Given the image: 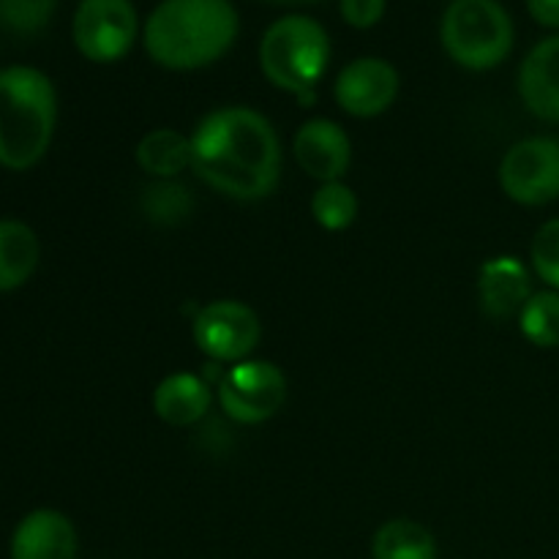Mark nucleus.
I'll use <instances>...</instances> for the list:
<instances>
[{
  "label": "nucleus",
  "instance_id": "b1692460",
  "mask_svg": "<svg viewBox=\"0 0 559 559\" xmlns=\"http://www.w3.org/2000/svg\"><path fill=\"white\" fill-rule=\"evenodd\" d=\"M388 0H342V16L355 31H369L385 16Z\"/></svg>",
  "mask_w": 559,
  "mask_h": 559
},
{
  "label": "nucleus",
  "instance_id": "1a4fd4ad",
  "mask_svg": "<svg viewBox=\"0 0 559 559\" xmlns=\"http://www.w3.org/2000/svg\"><path fill=\"white\" fill-rule=\"evenodd\" d=\"M140 16L131 0H82L74 11L71 36L91 63H115L131 52Z\"/></svg>",
  "mask_w": 559,
  "mask_h": 559
},
{
  "label": "nucleus",
  "instance_id": "dca6fc26",
  "mask_svg": "<svg viewBox=\"0 0 559 559\" xmlns=\"http://www.w3.org/2000/svg\"><path fill=\"white\" fill-rule=\"evenodd\" d=\"M41 262L36 229L20 218H0V295L25 287Z\"/></svg>",
  "mask_w": 559,
  "mask_h": 559
},
{
  "label": "nucleus",
  "instance_id": "4468645a",
  "mask_svg": "<svg viewBox=\"0 0 559 559\" xmlns=\"http://www.w3.org/2000/svg\"><path fill=\"white\" fill-rule=\"evenodd\" d=\"M516 91L533 118L559 126V33L538 41L524 55Z\"/></svg>",
  "mask_w": 559,
  "mask_h": 559
},
{
  "label": "nucleus",
  "instance_id": "a211bd4d",
  "mask_svg": "<svg viewBox=\"0 0 559 559\" xmlns=\"http://www.w3.org/2000/svg\"><path fill=\"white\" fill-rule=\"evenodd\" d=\"M371 559H437V538L415 519H388L371 535Z\"/></svg>",
  "mask_w": 559,
  "mask_h": 559
},
{
  "label": "nucleus",
  "instance_id": "f8f14e48",
  "mask_svg": "<svg viewBox=\"0 0 559 559\" xmlns=\"http://www.w3.org/2000/svg\"><path fill=\"white\" fill-rule=\"evenodd\" d=\"M80 535L74 522L55 508H36L16 522L9 559H76Z\"/></svg>",
  "mask_w": 559,
  "mask_h": 559
},
{
  "label": "nucleus",
  "instance_id": "7ed1b4c3",
  "mask_svg": "<svg viewBox=\"0 0 559 559\" xmlns=\"http://www.w3.org/2000/svg\"><path fill=\"white\" fill-rule=\"evenodd\" d=\"M58 129V91L33 66L0 69V167L27 173L47 156Z\"/></svg>",
  "mask_w": 559,
  "mask_h": 559
},
{
  "label": "nucleus",
  "instance_id": "20e7f679",
  "mask_svg": "<svg viewBox=\"0 0 559 559\" xmlns=\"http://www.w3.org/2000/svg\"><path fill=\"white\" fill-rule=\"evenodd\" d=\"M331 63V36L306 14H287L273 22L260 41V69L273 87L314 102V91Z\"/></svg>",
  "mask_w": 559,
  "mask_h": 559
},
{
  "label": "nucleus",
  "instance_id": "393cba45",
  "mask_svg": "<svg viewBox=\"0 0 559 559\" xmlns=\"http://www.w3.org/2000/svg\"><path fill=\"white\" fill-rule=\"evenodd\" d=\"M527 11L538 25L559 31V0H527Z\"/></svg>",
  "mask_w": 559,
  "mask_h": 559
},
{
  "label": "nucleus",
  "instance_id": "aec40b11",
  "mask_svg": "<svg viewBox=\"0 0 559 559\" xmlns=\"http://www.w3.org/2000/svg\"><path fill=\"white\" fill-rule=\"evenodd\" d=\"M309 211L320 229H325V233H344L358 218L360 202L353 186H347L344 180H333V183L317 186L314 194H311Z\"/></svg>",
  "mask_w": 559,
  "mask_h": 559
},
{
  "label": "nucleus",
  "instance_id": "412c9836",
  "mask_svg": "<svg viewBox=\"0 0 559 559\" xmlns=\"http://www.w3.org/2000/svg\"><path fill=\"white\" fill-rule=\"evenodd\" d=\"M519 331L533 347L557 349L559 347V293L540 289L519 311Z\"/></svg>",
  "mask_w": 559,
  "mask_h": 559
},
{
  "label": "nucleus",
  "instance_id": "a878e982",
  "mask_svg": "<svg viewBox=\"0 0 559 559\" xmlns=\"http://www.w3.org/2000/svg\"><path fill=\"white\" fill-rule=\"evenodd\" d=\"M260 3L284 5V9H295V5H314V3H320V0H260Z\"/></svg>",
  "mask_w": 559,
  "mask_h": 559
},
{
  "label": "nucleus",
  "instance_id": "f257e3e1",
  "mask_svg": "<svg viewBox=\"0 0 559 559\" xmlns=\"http://www.w3.org/2000/svg\"><path fill=\"white\" fill-rule=\"evenodd\" d=\"M282 164L276 126L254 107H218L191 131V173L227 200L271 197L282 180Z\"/></svg>",
  "mask_w": 559,
  "mask_h": 559
},
{
  "label": "nucleus",
  "instance_id": "f3484780",
  "mask_svg": "<svg viewBox=\"0 0 559 559\" xmlns=\"http://www.w3.org/2000/svg\"><path fill=\"white\" fill-rule=\"evenodd\" d=\"M134 162L151 180H178L191 169V134L169 126L145 131L134 147Z\"/></svg>",
  "mask_w": 559,
  "mask_h": 559
},
{
  "label": "nucleus",
  "instance_id": "ddd939ff",
  "mask_svg": "<svg viewBox=\"0 0 559 559\" xmlns=\"http://www.w3.org/2000/svg\"><path fill=\"white\" fill-rule=\"evenodd\" d=\"M533 298V271L513 254H497L478 271V304L491 320L519 317Z\"/></svg>",
  "mask_w": 559,
  "mask_h": 559
},
{
  "label": "nucleus",
  "instance_id": "5701e85b",
  "mask_svg": "<svg viewBox=\"0 0 559 559\" xmlns=\"http://www.w3.org/2000/svg\"><path fill=\"white\" fill-rule=\"evenodd\" d=\"M530 271L546 284V289L559 293V218H549L538 227L530 243Z\"/></svg>",
  "mask_w": 559,
  "mask_h": 559
},
{
  "label": "nucleus",
  "instance_id": "2eb2a0df",
  "mask_svg": "<svg viewBox=\"0 0 559 559\" xmlns=\"http://www.w3.org/2000/svg\"><path fill=\"white\" fill-rule=\"evenodd\" d=\"M216 402V388L194 371H173L153 388V413L173 429H191L202 424Z\"/></svg>",
  "mask_w": 559,
  "mask_h": 559
},
{
  "label": "nucleus",
  "instance_id": "423d86ee",
  "mask_svg": "<svg viewBox=\"0 0 559 559\" xmlns=\"http://www.w3.org/2000/svg\"><path fill=\"white\" fill-rule=\"evenodd\" d=\"M216 402L233 424H267L287 402V374L273 360L246 358L222 369L216 380Z\"/></svg>",
  "mask_w": 559,
  "mask_h": 559
},
{
  "label": "nucleus",
  "instance_id": "9b49d317",
  "mask_svg": "<svg viewBox=\"0 0 559 559\" xmlns=\"http://www.w3.org/2000/svg\"><path fill=\"white\" fill-rule=\"evenodd\" d=\"M293 156L298 167L317 183L344 180L353 164V140L347 129L331 118H311L293 136Z\"/></svg>",
  "mask_w": 559,
  "mask_h": 559
},
{
  "label": "nucleus",
  "instance_id": "6e6552de",
  "mask_svg": "<svg viewBox=\"0 0 559 559\" xmlns=\"http://www.w3.org/2000/svg\"><path fill=\"white\" fill-rule=\"evenodd\" d=\"M502 194L524 207L559 200V136L535 134L513 142L497 167Z\"/></svg>",
  "mask_w": 559,
  "mask_h": 559
},
{
  "label": "nucleus",
  "instance_id": "9d476101",
  "mask_svg": "<svg viewBox=\"0 0 559 559\" xmlns=\"http://www.w3.org/2000/svg\"><path fill=\"white\" fill-rule=\"evenodd\" d=\"M399 87H402V80L391 60L364 55V58L349 60L338 71L336 82H333V98L349 118L371 120L393 107Z\"/></svg>",
  "mask_w": 559,
  "mask_h": 559
},
{
  "label": "nucleus",
  "instance_id": "f03ea898",
  "mask_svg": "<svg viewBox=\"0 0 559 559\" xmlns=\"http://www.w3.org/2000/svg\"><path fill=\"white\" fill-rule=\"evenodd\" d=\"M240 20L229 0H162L142 27L147 58L169 71L207 69L233 49Z\"/></svg>",
  "mask_w": 559,
  "mask_h": 559
},
{
  "label": "nucleus",
  "instance_id": "39448f33",
  "mask_svg": "<svg viewBox=\"0 0 559 559\" xmlns=\"http://www.w3.org/2000/svg\"><path fill=\"white\" fill-rule=\"evenodd\" d=\"M513 20L500 0H453L440 22L448 58L467 71H491L511 55Z\"/></svg>",
  "mask_w": 559,
  "mask_h": 559
},
{
  "label": "nucleus",
  "instance_id": "4be33fe9",
  "mask_svg": "<svg viewBox=\"0 0 559 559\" xmlns=\"http://www.w3.org/2000/svg\"><path fill=\"white\" fill-rule=\"evenodd\" d=\"M58 0H0V25L14 36H36L49 25Z\"/></svg>",
  "mask_w": 559,
  "mask_h": 559
},
{
  "label": "nucleus",
  "instance_id": "6ab92c4d",
  "mask_svg": "<svg viewBox=\"0 0 559 559\" xmlns=\"http://www.w3.org/2000/svg\"><path fill=\"white\" fill-rule=\"evenodd\" d=\"M197 202L183 180H151L140 191V211L153 227H178L189 222Z\"/></svg>",
  "mask_w": 559,
  "mask_h": 559
},
{
  "label": "nucleus",
  "instance_id": "0eeeda50",
  "mask_svg": "<svg viewBox=\"0 0 559 559\" xmlns=\"http://www.w3.org/2000/svg\"><path fill=\"white\" fill-rule=\"evenodd\" d=\"M191 338L213 366L240 364L251 358L262 342V320L238 298H216L200 306L191 320Z\"/></svg>",
  "mask_w": 559,
  "mask_h": 559
}]
</instances>
